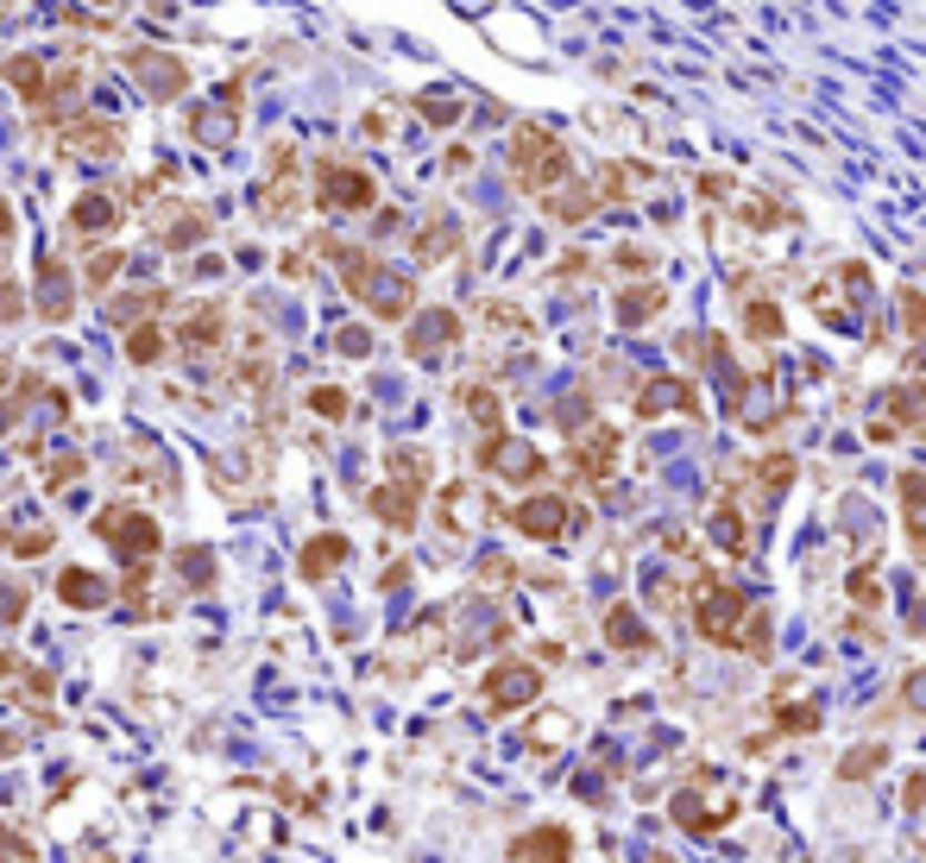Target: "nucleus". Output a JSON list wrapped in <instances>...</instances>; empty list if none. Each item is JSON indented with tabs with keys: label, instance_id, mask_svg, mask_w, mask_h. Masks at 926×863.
I'll list each match as a JSON object with an SVG mask.
<instances>
[{
	"label": "nucleus",
	"instance_id": "obj_22",
	"mask_svg": "<svg viewBox=\"0 0 926 863\" xmlns=\"http://www.w3.org/2000/svg\"><path fill=\"white\" fill-rule=\"evenodd\" d=\"M341 561H348V536L329 530V536H309V549H303L296 568H303V580H322V573H334Z\"/></svg>",
	"mask_w": 926,
	"mask_h": 863
},
{
	"label": "nucleus",
	"instance_id": "obj_3",
	"mask_svg": "<svg viewBox=\"0 0 926 863\" xmlns=\"http://www.w3.org/2000/svg\"><path fill=\"white\" fill-rule=\"evenodd\" d=\"M95 536L120 555V561H133V568H145L158 555V542H164V536H158V517H145V510H133V505H108L95 517Z\"/></svg>",
	"mask_w": 926,
	"mask_h": 863
},
{
	"label": "nucleus",
	"instance_id": "obj_32",
	"mask_svg": "<svg viewBox=\"0 0 926 863\" xmlns=\"http://www.w3.org/2000/svg\"><path fill=\"white\" fill-rule=\"evenodd\" d=\"M145 309H164V291H139V296H120V303H108V315H114V322H127V328H133Z\"/></svg>",
	"mask_w": 926,
	"mask_h": 863
},
{
	"label": "nucleus",
	"instance_id": "obj_11",
	"mask_svg": "<svg viewBox=\"0 0 926 863\" xmlns=\"http://www.w3.org/2000/svg\"><path fill=\"white\" fill-rule=\"evenodd\" d=\"M120 145H127L120 120H95V114L70 120V126L58 133V152L63 158H120Z\"/></svg>",
	"mask_w": 926,
	"mask_h": 863
},
{
	"label": "nucleus",
	"instance_id": "obj_26",
	"mask_svg": "<svg viewBox=\"0 0 926 863\" xmlns=\"http://www.w3.org/2000/svg\"><path fill=\"white\" fill-rule=\"evenodd\" d=\"M221 328H228V322H221V309H195L190 322H183V334H177V341H183V354H214V347H221Z\"/></svg>",
	"mask_w": 926,
	"mask_h": 863
},
{
	"label": "nucleus",
	"instance_id": "obj_13",
	"mask_svg": "<svg viewBox=\"0 0 926 863\" xmlns=\"http://www.w3.org/2000/svg\"><path fill=\"white\" fill-rule=\"evenodd\" d=\"M120 227V202L108 196V190H82L77 202H70V234L82 240H108Z\"/></svg>",
	"mask_w": 926,
	"mask_h": 863
},
{
	"label": "nucleus",
	"instance_id": "obj_8",
	"mask_svg": "<svg viewBox=\"0 0 926 863\" xmlns=\"http://www.w3.org/2000/svg\"><path fill=\"white\" fill-rule=\"evenodd\" d=\"M152 234H158V246H171V253H190V246H202V240L214 234V215L202 209V202H158Z\"/></svg>",
	"mask_w": 926,
	"mask_h": 863
},
{
	"label": "nucleus",
	"instance_id": "obj_28",
	"mask_svg": "<svg viewBox=\"0 0 926 863\" xmlns=\"http://www.w3.org/2000/svg\"><path fill=\"white\" fill-rule=\"evenodd\" d=\"M713 542H718L725 555H744V549H751V530H744V517H737L732 498H725V505L713 510Z\"/></svg>",
	"mask_w": 926,
	"mask_h": 863
},
{
	"label": "nucleus",
	"instance_id": "obj_38",
	"mask_svg": "<svg viewBox=\"0 0 926 863\" xmlns=\"http://www.w3.org/2000/svg\"><path fill=\"white\" fill-rule=\"evenodd\" d=\"M888 750L883 744H869V750H857V757H845V763H838V775H845V782H857V775H869V769L883 763Z\"/></svg>",
	"mask_w": 926,
	"mask_h": 863
},
{
	"label": "nucleus",
	"instance_id": "obj_37",
	"mask_svg": "<svg viewBox=\"0 0 926 863\" xmlns=\"http://www.w3.org/2000/svg\"><path fill=\"white\" fill-rule=\"evenodd\" d=\"M309 410H315V416H348V397H341V385H315V392H309Z\"/></svg>",
	"mask_w": 926,
	"mask_h": 863
},
{
	"label": "nucleus",
	"instance_id": "obj_27",
	"mask_svg": "<svg viewBox=\"0 0 926 863\" xmlns=\"http://www.w3.org/2000/svg\"><path fill=\"white\" fill-rule=\"evenodd\" d=\"M164 347H171V334L158 328V322H133V334H127V359H133V366L164 359Z\"/></svg>",
	"mask_w": 926,
	"mask_h": 863
},
{
	"label": "nucleus",
	"instance_id": "obj_10",
	"mask_svg": "<svg viewBox=\"0 0 926 863\" xmlns=\"http://www.w3.org/2000/svg\"><path fill=\"white\" fill-rule=\"evenodd\" d=\"M511 524H517L530 542H561V530L574 524V505H567L561 491H536V498H523V505L511 510Z\"/></svg>",
	"mask_w": 926,
	"mask_h": 863
},
{
	"label": "nucleus",
	"instance_id": "obj_41",
	"mask_svg": "<svg viewBox=\"0 0 926 863\" xmlns=\"http://www.w3.org/2000/svg\"><path fill=\"white\" fill-rule=\"evenodd\" d=\"M334 347H341V354H372V334L366 328H341L334 334Z\"/></svg>",
	"mask_w": 926,
	"mask_h": 863
},
{
	"label": "nucleus",
	"instance_id": "obj_34",
	"mask_svg": "<svg viewBox=\"0 0 926 863\" xmlns=\"http://www.w3.org/2000/svg\"><path fill=\"white\" fill-rule=\"evenodd\" d=\"M756 473H763V486H769V491H788L794 486V460H788V454H769Z\"/></svg>",
	"mask_w": 926,
	"mask_h": 863
},
{
	"label": "nucleus",
	"instance_id": "obj_4",
	"mask_svg": "<svg viewBox=\"0 0 926 863\" xmlns=\"http://www.w3.org/2000/svg\"><path fill=\"white\" fill-rule=\"evenodd\" d=\"M744 592L737 587H718V580H699V599H694V630L718 649H737V625H744Z\"/></svg>",
	"mask_w": 926,
	"mask_h": 863
},
{
	"label": "nucleus",
	"instance_id": "obj_2",
	"mask_svg": "<svg viewBox=\"0 0 926 863\" xmlns=\"http://www.w3.org/2000/svg\"><path fill=\"white\" fill-rule=\"evenodd\" d=\"M372 202H379V183L353 158H341V152L315 158V209H329V215H366Z\"/></svg>",
	"mask_w": 926,
	"mask_h": 863
},
{
	"label": "nucleus",
	"instance_id": "obj_39",
	"mask_svg": "<svg viewBox=\"0 0 926 863\" xmlns=\"http://www.w3.org/2000/svg\"><path fill=\"white\" fill-rule=\"evenodd\" d=\"M416 114H423V120H442V126H447V120H461V101H447V95H416Z\"/></svg>",
	"mask_w": 926,
	"mask_h": 863
},
{
	"label": "nucleus",
	"instance_id": "obj_14",
	"mask_svg": "<svg viewBox=\"0 0 926 863\" xmlns=\"http://www.w3.org/2000/svg\"><path fill=\"white\" fill-rule=\"evenodd\" d=\"M70 309H77V277L63 272L58 258H44L39 265V315L44 322H70Z\"/></svg>",
	"mask_w": 926,
	"mask_h": 863
},
{
	"label": "nucleus",
	"instance_id": "obj_16",
	"mask_svg": "<svg viewBox=\"0 0 926 863\" xmlns=\"http://www.w3.org/2000/svg\"><path fill=\"white\" fill-rule=\"evenodd\" d=\"M737 813V794H718V801H694V794H675V820L687 832H718V825Z\"/></svg>",
	"mask_w": 926,
	"mask_h": 863
},
{
	"label": "nucleus",
	"instance_id": "obj_21",
	"mask_svg": "<svg viewBox=\"0 0 926 863\" xmlns=\"http://www.w3.org/2000/svg\"><path fill=\"white\" fill-rule=\"evenodd\" d=\"M454 246H461V227H454V215H429L423 227H416V258H423V265L447 258Z\"/></svg>",
	"mask_w": 926,
	"mask_h": 863
},
{
	"label": "nucleus",
	"instance_id": "obj_20",
	"mask_svg": "<svg viewBox=\"0 0 926 863\" xmlns=\"http://www.w3.org/2000/svg\"><path fill=\"white\" fill-rule=\"evenodd\" d=\"M366 505H372V517H385L391 530H410V524H416V486H397V479H391V486L372 491Z\"/></svg>",
	"mask_w": 926,
	"mask_h": 863
},
{
	"label": "nucleus",
	"instance_id": "obj_5",
	"mask_svg": "<svg viewBox=\"0 0 926 863\" xmlns=\"http://www.w3.org/2000/svg\"><path fill=\"white\" fill-rule=\"evenodd\" d=\"M127 70H133V82H139V95L145 101H177L183 89H190V63L177 58V51H158V44L127 51Z\"/></svg>",
	"mask_w": 926,
	"mask_h": 863
},
{
	"label": "nucleus",
	"instance_id": "obj_40",
	"mask_svg": "<svg viewBox=\"0 0 926 863\" xmlns=\"http://www.w3.org/2000/svg\"><path fill=\"white\" fill-rule=\"evenodd\" d=\"M744 649H751V656H769V618H763V611H756L751 630H744Z\"/></svg>",
	"mask_w": 926,
	"mask_h": 863
},
{
	"label": "nucleus",
	"instance_id": "obj_42",
	"mask_svg": "<svg viewBox=\"0 0 926 863\" xmlns=\"http://www.w3.org/2000/svg\"><path fill=\"white\" fill-rule=\"evenodd\" d=\"M26 611V587H0V618H7V625H13V618H20Z\"/></svg>",
	"mask_w": 926,
	"mask_h": 863
},
{
	"label": "nucleus",
	"instance_id": "obj_29",
	"mask_svg": "<svg viewBox=\"0 0 926 863\" xmlns=\"http://www.w3.org/2000/svg\"><path fill=\"white\" fill-rule=\"evenodd\" d=\"M120 265H127V253H120V246H108V253H95V258H89V272H82V284H89V291H95V296H108V284H114V277H120Z\"/></svg>",
	"mask_w": 926,
	"mask_h": 863
},
{
	"label": "nucleus",
	"instance_id": "obj_19",
	"mask_svg": "<svg viewBox=\"0 0 926 863\" xmlns=\"http://www.w3.org/2000/svg\"><path fill=\"white\" fill-rule=\"evenodd\" d=\"M662 303H668V291H662L656 277H643V284H624V291H617V322H624V328H637V322H650V315H656Z\"/></svg>",
	"mask_w": 926,
	"mask_h": 863
},
{
	"label": "nucleus",
	"instance_id": "obj_6",
	"mask_svg": "<svg viewBox=\"0 0 926 863\" xmlns=\"http://www.w3.org/2000/svg\"><path fill=\"white\" fill-rule=\"evenodd\" d=\"M296 145L290 139H278L271 145V177L259 183V196H252V209H259V221H284V215H296Z\"/></svg>",
	"mask_w": 926,
	"mask_h": 863
},
{
	"label": "nucleus",
	"instance_id": "obj_35",
	"mask_svg": "<svg viewBox=\"0 0 926 863\" xmlns=\"http://www.w3.org/2000/svg\"><path fill=\"white\" fill-rule=\"evenodd\" d=\"M177 568L190 573V587H202V580H214V555L209 549H183L177 555Z\"/></svg>",
	"mask_w": 926,
	"mask_h": 863
},
{
	"label": "nucleus",
	"instance_id": "obj_43",
	"mask_svg": "<svg viewBox=\"0 0 926 863\" xmlns=\"http://www.w3.org/2000/svg\"><path fill=\"white\" fill-rule=\"evenodd\" d=\"M902 309H907V322H914V328L926 334V296H920V291H907V296H902Z\"/></svg>",
	"mask_w": 926,
	"mask_h": 863
},
{
	"label": "nucleus",
	"instance_id": "obj_15",
	"mask_svg": "<svg viewBox=\"0 0 926 863\" xmlns=\"http://www.w3.org/2000/svg\"><path fill=\"white\" fill-rule=\"evenodd\" d=\"M567 460H574L580 479H605V473H612V460H617V429H586V435L574 441V454H567Z\"/></svg>",
	"mask_w": 926,
	"mask_h": 863
},
{
	"label": "nucleus",
	"instance_id": "obj_31",
	"mask_svg": "<svg viewBox=\"0 0 926 863\" xmlns=\"http://www.w3.org/2000/svg\"><path fill=\"white\" fill-rule=\"evenodd\" d=\"M7 82L20 89V101H39V89H44V63H39V58H13V63H7Z\"/></svg>",
	"mask_w": 926,
	"mask_h": 863
},
{
	"label": "nucleus",
	"instance_id": "obj_33",
	"mask_svg": "<svg viewBox=\"0 0 926 863\" xmlns=\"http://www.w3.org/2000/svg\"><path fill=\"white\" fill-rule=\"evenodd\" d=\"M744 328H751L756 341H782V309H775V303H751V309H744Z\"/></svg>",
	"mask_w": 926,
	"mask_h": 863
},
{
	"label": "nucleus",
	"instance_id": "obj_23",
	"mask_svg": "<svg viewBox=\"0 0 926 863\" xmlns=\"http://www.w3.org/2000/svg\"><path fill=\"white\" fill-rule=\"evenodd\" d=\"M598 209V196H586V190H574V183H555V190H542V215H555V221H586Z\"/></svg>",
	"mask_w": 926,
	"mask_h": 863
},
{
	"label": "nucleus",
	"instance_id": "obj_18",
	"mask_svg": "<svg viewBox=\"0 0 926 863\" xmlns=\"http://www.w3.org/2000/svg\"><path fill=\"white\" fill-rule=\"evenodd\" d=\"M699 410V397H694V385L687 378H650L643 385V397H637V416H662V410Z\"/></svg>",
	"mask_w": 926,
	"mask_h": 863
},
{
	"label": "nucleus",
	"instance_id": "obj_36",
	"mask_svg": "<svg viewBox=\"0 0 926 863\" xmlns=\"http://www.w3.org/2000/svg\"><path fill=\"white\" fill-rule=\"evenodd\" d=\"M466 410L480 416L485 429H499V397L485 392V385H466Z\"/></svg>",
	"mask_w": 926,
	"mask_h": 863
},
{
	"label": "nucleus",
	"instance_id": "obj_1",
	"mask_svg": "<svg viewBox=\"0 0 926 863\" xmlns=\"http://www.w3.org/2000/svg\"><path fill=\"white\" fill-rule=\"evenodd\" d=\"M511 177H517V190H530V196L567 183V145H561L548 126H530V120H523L517 133H511Z\"/></svg>",
	"mask_w": 926,
	"mask_h": 863
},
{
	"label": "nucleus",
	"instance_id": "obj_7",
	"mask_svg": "<svg viewBox=\"0 0 926 863\" xmlns=\"http://www.w3.org/2000/svg\"><path fill=\"white\" fill-rule=\"evenodd\" d=\"M480 700H485V712L536 707V700H542V668H530V662H499L492 674H485Z\"/></svg>",
	"mask_w": 926,
	"mask_h": 863
},
{
	"label": "nucleus",
	"instance_id": "obj_24",
	"mask_svg": "<svg viewBox=\"0 0 926 863\" xmlns=\"http://www.w3.org/2000/svg\"><path fill=\"white\" fill-rule=\"evenodd\" d=\"M567 857H574V839L561 825H542L536 839L517 844V863H567Z\"/></svg>",
	"mask_w": 926,
	"mask_h": 863
},
{
	"label": "nucleus",
	"instance_id": "obj_9",
	"mask_svg": "<svg viewBox=\"0 0 926 863\" xmlns=\"http://www.w3.org/2000/svg\"><path fill=\"white\" fill-rule=\"evenodd\" d=\"M480 467L499 473V479H517V486H530V479H542V454L530 448V441H517V435L492 429L480 441Z\"/></svg>",
	"mask_w": 926,
	"mask_h": 863
},
{
	"label": "nucleus",
	"instance_id": "obj_44",
	"mask_svg": "<svg viewBox=\"0 0 926 863\" xmlns=\"http://www.w3.org/2000/svg\"><path fill=\"white\" fill-rule=\"evenodd\" d=\"M907 707L926 712V674H907Z\"/></svg>",
	"mask_w": 926,
	"mask_h": 863
},
{
	"label": "nucleus",
	"instance_id": "obj_30",
	"mask_svg": "<svg viewBox=\"0 0 926 863\" xmlns=\"http://www.w3.org/2000/svg\"><path fill=\"white\" fill-rule=\"evenodd\" d=\"M228 133H233V108L228 114H209V108L190 114V139H202V145H228Z\"/></svg>",
	"mask_w": 926,
	"mask_h": 863
},
{
	"label": "nucleus",
	"instance_id": "obj_25",
	"mask_svg": "<svg viewBox=\"0 0 926 863\" xmlns=\"http://www.w3.org/2000/svg\"><path fill=\"white\" fill-rule=\"evenodd\" d=\"M605 643L612 649H650V630H643L637 606H612L605 611Z\"/></svg>",
	"mask_w": 926,
	"mask_h": 863
},
{
	"label": "nucleus",
	"instance_id": "obj_45",
	"mask_svg": "<svg viewBox=\"0 0 926 863\" xmlns=\"http://www.w3.org/2000/svg\"><path fill=\"white\" fill-rule=\"evenodd\" d=\"M907 806H926V769L914 775V788H907Z\"/></svg>",
	"mask_w": 926,
	"mask_h": 863
},
{
	"label": "nucleus",
	"instance_id": "obj_12",
	"mask_svg": "<svg viewBox=\"0 0 926 863\" xmlns=\"http://www.w3.org/2000/svg\"><path fill=\"white\" fill-rule=\"evenodd\" d=\"M454 334H461V315L454 309H423L410 322L404 347H410V359H442L447 347H454Z\"/></svg>",
	"mask_w": 926,
	"mask_h": 863
},
{
	"label": "nucleus",
	"instance_id": "obj_17",
	"mask_svg": "<svg viewBox=\"0 0 926 863\" xmlns=\"http://www.w3.org/2000/svg\"><path fill=\"white\" fill-rule=\"evenodd\" d=\"M108 580L101 573H89V568H63L58 573V599L63 606H77V611H95V606H108Z\"/></svg>",
	"mask_w": 926,
	"mask_h": 863
}]
</instances>
